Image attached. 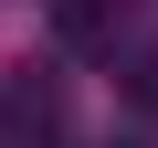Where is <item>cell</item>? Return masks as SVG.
I'll return each instance as SVG.
<instances>
[{"label": "cell", "instance_id": "7a4b0ae2", "mask_svg": "<svg viewBox=\"0 0 158 148\" xmlns=\"http://www.w3.org/2000/svg\"><path fill=\"white\" fill-rule=\"evenodd\" d=\"M53 21H63V42H85V53H95V42L127 32V0H53Z\"/></svg>", "mask_w": 158, "mask_h": 148}, {"label": "cell", "instance_id": "6da1fadb", "mask_svg": "<svg viewBox=\"0 0 158 148\" xmlns=\"http://www.w3.org/2000/svg\"><path fill=\"white\" fill-rule=\"evenodd\" d=\"M0 127H11V137H53V127H63V85L11 74V85H0Z\"/></svg>", "mask_w": 158, "mask_h": 148}]
</instances>
